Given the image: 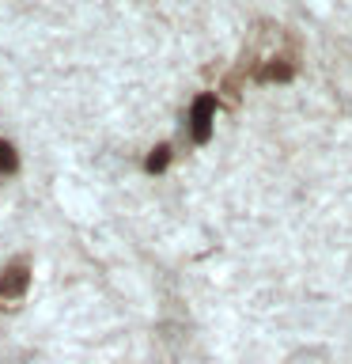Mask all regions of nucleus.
I'll use <instances>...</instances> for the list:
<instances>
[{"label": "nucleus", "instance_id": "nucleus-1", "mask_svg": "<svg viewBox=\"0 0 352 364\" xmlns=\"http://www.w3.org/2000/svg\"><path fill=\"white\" fill-rule=\"evenodd\" d=\"M212 114H216V99L212 95H197V99H193L189 122H193V141H197V144H204L212 136Z\"/></svg>", "mask_w": 352, "mask_h": 364}, {"label": "nucleus", "instance_id": "nucleus-2", "mask_svg": "<svg viewBox=\"0 0 352 364\" xmlns=\"http://www.w3.org/2000/svg\"><path fill=\"white\" fill-rule=\"evenodd\" d=\"M27 266H8L4 269V277H0V300H19L23 292H27Z\"/></svg>", "mask_w": 352, "mask_h": 364}, {"label": "nucleus", "instance_id": "nucleus-3", "mask_svg": "<svg viewBox=\"0 0 352 364\" xmlns=\"http://www.w3.org/2000/svg\"><path fill=\"white\" fill-rule=\"evenodd\" d=\"M292 76H295L292 61H269V65L258 68V80H261V84H288Z\"/></svg>", "mask_w": 352, "mask_h": 364}, {"label": "nucleus", "instance_id": "nucleus-4", "mask_svg": "<svg viewBox=\"0 0 352 364\" xmlns=\"http://www.w3.org/2000/svg\"><path fill=\"white\" fill-rule=\"evenodd\" d=\"M167 164H170V144H159L155 152L148 156V164H144V167H148V175H163Z\"/></svg>", "mask_w": 352, "mask_h": 364}, {"label": "nucleus", "instance_id": "nucleus-5", "mask_svg": "<svg viewBox=\"0 0 352 364\" xmlns=\"http://www.w3.org/2000/svg\"><path fill=\"white\" fill-rule=\"evenodd\" d=\"M16 167H19V156H16V148H11L8 141H0V175H11Z\"/></svg>", "mask_w": 352, "mask_h": 364}]
</instances>
